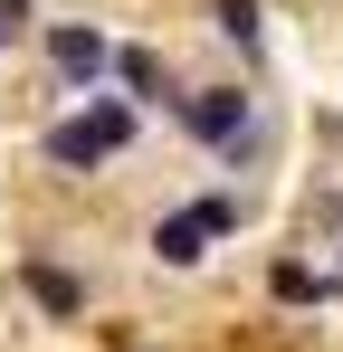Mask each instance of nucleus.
<instances>
[{
  "label": "nucleus",
  "mask_w": 343,
  "mask_h": 352,
  "mask_svg": "<svg viewBox=\"0 0 343 352\" xmlns=\"http://www.w3.org/2000/svg\"><path fill=\"white\" fill-rule=\"evenodd\" d=\"M210 29L238 38V48H258V0H210Z\"/></svg>",
  "instance_id": "nucleus-7"
},
{
  "label": "nucleus",
  "mask_w": 343,
  "mask_h": 352,
  "mask_svg": "<svg viewBox=\"0 0 343 352\" xmlns=\"http://www.w3.org/2000/svg\"><path fill=\"white\" fill-rule=\"evenodd\" d=\"M114 76H124V96H163V58L153 48H114Z\"/></svg>",
  "instance_id": "nucleus-6"
},
{
  "label": "nucleus",
  "mask_w": 343,
  "mask_h": 352,
  "mask_svg": "<svg viewBox=\"0 0 343 352\" xmlns=\"http://www.w3.org/2000/svg\"><path fill=\"white\" fill-rule=\"evenodd\" d=\"M124 143H134V105H124V96H105V105H76V115H57L39 153H48L57 172H96V162H114Z\"/></svg>",
  "instance_id": "nucleus-1"
},
{
  "label": "nucleus",
  "mask_w": 343,
  "mask_h": 352,
  "mask_svg": "<svg viewBox=\"0 0 343 352\" xmlns=\"http://www.w3.org/2000/svg\"><path fill=\"white\" fill-rule=\"evenodd\" d=\"M29 29V0H0V38H19Z\"/></svg>",
  "instance_id": "nucleus-9"
},
{
  "label": "nucleus",
  "mask_w": 343,
  "mask_h": 352,
  "mask_svg": "<svg viewBox=\"0 0 343 352\" xmlns=\"http://www.w3.org/2000/svg\"><path fill=\"white\" fill-rule=\"evenodd\" d=\"M181 133L210 143V153H238V133H248V96H238V86H200V96H181Z\"/></svg>",
  "instance_id": "nucleus-3"
},
{
  "label": "nucleus",
  "mask_w": 343,
  "mask_h": 352,
  "mask_svg": "<svg viewBox=\"0 0 343 352\" xmlns=\"http://www.w3.org/2000/svg\"><path fill=\"white\" fill-rule=\"evenodd\" d=\"M229 229H238V200H229V190L181 200L172 219H153V257H163V267H200V257H210V238H229Z\"/></svg>",
  "instance_id": "nucleus-2"
},
{
  "label": "nucleus",
  "mask_w": 343,
  "mask_h": 352,
  "mask_svg": "<svg viewBox=\"0 0 343 352\" xmlns=\"http://www.w3.org/2000/svg\"><path fill=\"white\" fill-rule=\"evenodd\" d=\"M19 286L39 295V305H48V314H86V286H76V276H67V267H48V257H29V267H19Z\"/></svg>",
  "instance_id": "nucleus-5"
},
{
  "label": "nucleus",
  "mask_w": 343,
  "mask_h": 352,
  "mask_svg": "<svg viewBox=\"0 0 343 352\" xmlns=\"http://www.w3.org/2000/svg\"><path fill=\"white\" fill-rule=\"evenodd\" d=\"M267 286H277V305H305V295H324V276H315L305 257H277V276H267Z\"/></svg>",
  "instance_id": "nucleus-8"
},
{
  "label": "nucleus",
  "mask_w": 343,
  "mask_h": 352,
  "mask_svg": "<svg viewBox=\"0 0 343 352\" xmlns=\"http://www.w3.org/2000/svg\"><path fill=\"white\" fill-rule=\"evenodd\" d=\"M48 67L67 76V86H96L114 67V48H105V29H86V19H67V29H48Z\"/></svg>",
  "instance_id": "nucleus-4"
}]
</instances>
